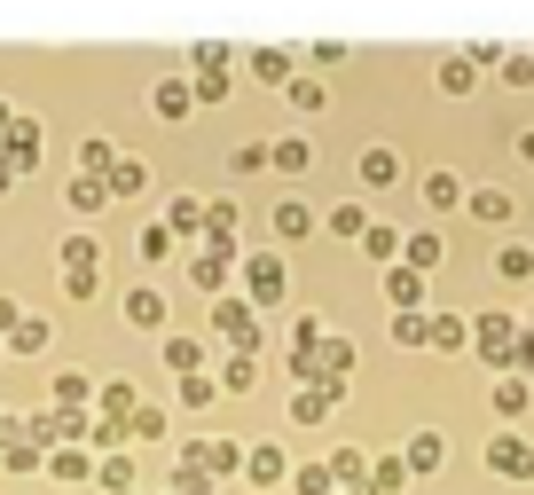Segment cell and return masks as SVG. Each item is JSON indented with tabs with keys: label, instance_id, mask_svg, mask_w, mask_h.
Returning <instances> with one entry per match:
<instances>
[{
	"label": "cell",
	"instance_id": "277c9868",
	"mask_svg": "<svg viewBox=\"0 0 534 495\" xmlns=\"http://www.w3.org/2000/svg\"><path fill=\"white\" fill-rule=\"evenodd\" d=\"M487 464H503V472H534V456L511 448V440H503V448H487Z\"/></svg>",
	"mask_w": 534,
	"mask_h": 495
},
{
	"label": "cell",
	"instance_id": "8992f818",
	"mask_svg": "<svg viewBox=\"0 0 534 495\" xmlns=\"http://www.w3.org/2000/svg\"><path fill=\"white\" fill-rule=\"evenodd\" d=\"M276 237H307V205H283V213H276Z\"/></svg>",
	"mask_w": 534,
	"mask_h": 495
},
{
	"label": "cell",
	"instance_id": "6da1fadb",
	"mask_svg": "<svg viewBox=\"0 0 534 495\" xmlns=\"http://www.w3.org/2000/svg\"><path fill=\"white\" fill-rule=\"evenodd\" d=\"M220 331H228V338H244V354H252L259 322H252V307H220Z\"/></svg>",
	"mask_w": 534,
	"mask_h": 495
},
{
	"label": "cell",
	"instance_id": "3957f363",
	"mask_svg": "<svg viewBox=\"0 0 534 495\" xmlns=\"http://www.w3.org/2000/svg\"><path fill=\"white\" fill-rule=\"evenodd\" d=\"M252 71H259V79H283V71H291V56H283V47H259Z\"/></svg>",
	"mask_w": 534,
	"mask_h": 495
},
{
	"label": "cell",
	"instance_id": "7a4b0ae2",
	"mask_svg": "<svg viewBox=\"0 0 534 495\" xmlns=\"http://www.w3.org/2000/svg\"><path fill=\"white\" fill-rule=\"evenodd\" d=\"M158 111H165V119H189V87L165 79V87H158Z\"/></svg>",
	"mask_w": 534,
	"mask_h": 495
},
{
	"label": "cell",
	"instance_id": "5b68a950",
	"mask_svg": "<svg viewBox=\"0 0 534 495\" xmlns=\"http://www.w3.org/2000/svg\"><path fill=\"white\" fill-rule=\"evenodd\" d=\"M110 189H119V197H134V189H141V165L119 158V165H110Z\"/></svg>",
	"mask_w": 534,
	"mask_h": 495
},
{
	"label": "cell",
	"instance_id": "52a82bcc",
	"mask_svg": "<svg viewBox=\"0 0 534 495\" xmlns=\"http://www.w3.org/2000/svg\"><path fill=\"white\" fill-rule=\"evenodd\" d=\"M0 134H8V102H0Z\"/></svg>",
	"mask_w": 534,
	"mask_h": 495
}]
</instances>
